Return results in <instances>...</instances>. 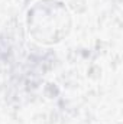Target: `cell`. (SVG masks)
<instances>
[{"mask_svg": "<svg viewBox=\"0 0 123 124\" xmlns=\"http://www.w3.org/2000/svg\"><path fill=\"white\" fill-rule=\"evenodd\" d=\"M26 29L41 45H57L71 32L72 17L61 0H38L26 12Z\"/></svg>", "mask_w": 123, "mask_h": 124, "instance_id": "6da1fadb", "label": "cell"}]
</instances>
